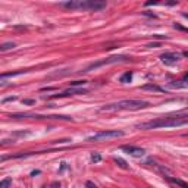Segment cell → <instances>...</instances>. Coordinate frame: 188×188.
Masks as SVG:
<instances>
[{
    "mask_svg": "<svg viewBox=\"0 0 188 188\" xmlns=\"http://www.w3.org/2000/svg\"><path fill=\"white\" fill-rule=\"evenodd\" d=\"M148 102L138 100V99H128V100H119L116 103H110L106 106H102V112H112V110H140L148 107Z\"/></svg>",
    "mask_w": 188,
    "mask_h": 188,
    "instance_id": "cell-2",
    "label": "cell"
},
{
    "mask_svg": "<svg viewBox=\"0 0 188 188\" xmlns=\"http://www.w3.org/2000/svg\"><path fill=\"white\" fill-rule=\"evenodd\" d=\"M131 79H132V72H125L121 78H119V81L122 82V84H127V82H131Z\"/></svg>",
    "mask_w": 188,
    "mask_h": 188,
    "instance_id": "cell-9",
    "label": "cell"
},
{
    "mask_svg": "<svg viewBox=\"0 0 188 188\" xmlns=\"http://www.w3.org/2000/svg\"><path fill=\"white\" fill-rule=\"evenodd\" d=\"M143 15L150 16V18H157V15H154V13H151V12H143Z\"/></svg>",
    "mask_w": 188,
    "mask_h": 188,
    "instance_id": "cell-24",
    "label": "cell"
},
{
    "mask_svg": "<svg viewBox=\"0 0 188 188\" xmlns=\"http://www.w3.org/2000/svg\"><path fill=\"white\" fill-rule=\"evenodd\" d=\"M16 100V97L13 96V97H6V99H3L2 100V103H6V102H15Z\"/></svg>",
    "mask_w": 188,
    "mask_h": 188,
    "instance_id": "cell-22",
    "label": "cell"
},
{
    "mask_svg": "<svg viewBox=\"0 0 188 188\" xmlns=\"http://www.w3.org/2000/svg\"><path fill=\"white\" fill-rule=\"evenodd\" d=\"M88 90L85 88H69L60 94H54V96H52V99H57V97H68V96H75V94H87Z\"/></svg>",
    "mask_w": 188,
    "mask_h": 188,
    "instance_id": "cell-7",
    "label": "cell"
},
{
    "mask_svg": "<svg viewBox=\"0 0 188 188\" xmlns=\"http://www.w3.org/2000/svg\"><path fill=\"white\" fill-rule=\"evenodd\" d=\"M41 188H46V187H41Z\"/></svg>",
    "mask_w": 188,
    "mask_h": 188,
    "instance_id": "cell-30",
    "label": "cell"
},
{
    "mask_svg": "<svg viewBox=\"0 0 188 188\" xmlns=\"http://www.w3.org/2000/svg\"><path fill=\"white\" fill-rule=\"evenodd\" d=\"M27 71H18V72H6V74H2V79H5V78H8V76H16V75H22V74H25Z\"/></svg>",
    "mask_w": 188,
    "mask_h": 188,
    "instance_id": "cell-12",
    "label": "cell"
},
{
    "mask_svg": "<svg viewBox=\"0 0 188 188\" xmlns=\"http://www.w3.org/2000/svg\"><path fill=\"white\" fill-rule=\"evenodd\" d=\"M63 8L75 11V9H82V11H102L106 8V2L103 0H71V2L60 3Z\"/></svg>",
    "mask_w": 188,
    "mask_h": 188,
    "instance_id": "cell-3",
    "label": "cell"
},
{
    "mask_svg": "<svg viewBox=\"0 0 188 188\" xmlns=\"http://www.w3.org/2000/svg\"><path fill=\"white\" fill-rule=\"evenodd\" d=\"M84 84H87V81H74V82H71V85L72 87H79V85H84Z\"/></svg>",
    "mask_w": 188,
    "mask_h": 188,
    "instance_id": "cell-18",
    "label": "cell"
},
{
    "mask_svg": "<svg viewBox=\"0 0 188 188\" xmlns=\"http://www.w3.org/2000/svg\"><path fill=\"white\" fill-rule=\"evenodd\" d=\"M50 188H60V182H59V181H54V182H52Z\"/></svg>",
    "mask_w": 188,
    "mask_h": 188,
    "instance_id": "cell-23",
    "label": "cell"
},
{
    "mask_svg": "<svg viewBox=\"0 0 188 188\" xmlns=\"http://www.w3.org/2000/svg\"><path fill=\"white\" fill-rule=\"evenodd\" d=\"M85 188H97V187H96V184H94V182L87 181V182H85Z\"/></svg>",
    "mask_w": 188,
    "mask_h": 188,
    "instance_id": "cell-20",
    "label": "cell"
},
{
    "mask_svg": "<svg viewBox=\"0 0 188 188\" xmlns=\"http://www.w3.org/2000/svg\"><path fill=\"white\" fill-rule=\"evenodd\" d=\"M100 160H102L100 153H93V154H91V162H93V163H99Z\"/></svg>",
    "mask_w": 188,
    "mask_h": 188,
    "instance_id": "cell-15",
    "label": "cell"
},
{
    "mask_svg": "<svg viewBox=\"0 0 188 188\" xmlns=\"http://www.w3.org/2000/svg\"><path fill=\"white\" fill-rule=\"evenodd\" d=\"M162 44L159 43V41H154V43H148L146 47H148V49H156V47H160Z\"/></svg>",
    "mask_w": 188,
    "mask_h": 188,
    "instance_id": "cell-17",
    "label": "cell"
},
{
    "mask_svg": "<svg viewBox=\"0 0 188 188\" xmlns=\"http://www.w3.org/2000/svg\"><path fill=\"white\" fill-rule=\"evenodd\" d=\"M173 28H175V30H181V31H188V28H185V27H181L179 24H173Z\"/></svg>",
    "mask_w": 188,
    "mask_h": 188,
    "instance_id": "cell-21",
    "label": "cell"
},
{
    "mask_svg": "<svg viewBox=\"0 0 188 188\" xmlns=\"http://www.w3.org/2000/svg\"><path fill=\"white\" fill-rule=\"evenodd\" d=\"M115 163L119 166V168H122V169H128L129 166H128V163L122 159V157H115Z\"/></svg>",
    "mask_w": 188,
    "mask_h": 188,
    "instance_id": "cell-11",
    "label": "cell"
},
{
    "mask_svg": "<svg viewBox=\"0 0 188 188\" xmlns=\"http://www.w3.org/2000/svg\"><path fill=\"white\" fill-rule=\"evenodd\" d=\"M184 15V18H188V13H182Z\"/></svg>",
    "mask_w": 188,
    "mask_h": 188,
    "instance_id": "cell-28",
    "label": "cell"
},
{
    "mask_svg": "<svg viewBox=\"0 0 188 188\" xmlns=\"http://www.w3.org/2000/svg\"><path fill=\"white\" fill-rule=\"evenodd\" d=\"M11 184H12V179L11 178H6V179H3L2 182H0V188H8Z\"/></svg>",
    "mask_w": 188,
    "mask_h": 188,
    "instance_id": "cell-16",
    "label": "cell"
},
{
    "mask_svg": "<svg viewBox=\"0 0 188 188\" xmlns=\"http://www.w3.org/2000/svg\"><path fill=\"white\" fill-rule=\"evenodd\" d=\"M160 60L165 63V65H175L178 60H179V54L173 53V52H166L163 54H160Z\"/></svg>",
    "mask_w": 188,
    "mask_h": 188,
    "instance_id": "cell-6",
    "label": "cell"
},
{
    "mask_svg": "<svg viewBox=\"0 0 188 188\" xmlns=\"http://www.w3.org/2000/svg\"><path fill=\"white\" fill-rule=\"evenodd\" d=\"M188 125V116H168V118H159L154 121L143 122L135 125L140 129H157V128H175V127H184Z\"/></svg>",
    "mask_w": 188,
    "mask_h": 188,
    "instance_id": "cell-1",
    "label": "cell"
},
{
    "mask_svg": "<svg viewBox=\"0 0 188 188\" xmlns=\"http://www.w3.org/2000/svg\"><path fill=\"white\" fill-rule=\"evenodd\" d=\"M131 57L125 56V54H116V56H110L107 59H103V60H99V62H93L91 65H88L85 69H82L81 72L87 74V72H91L93 69H97V68H102L105 65H113V63H121V62H128Z\"/></svg>",
    "mask_w": 188,
    "mask_h": 188,
    "instance_id": "cell-4",
    "label": "cell"
},
{
    "mask_svg": "<svg viewBox=\"0 0 188 188\" xmlns=\"http://www.w3.org/2000/svg\"><path fill=\"white\" fill-rule=\"evenodd\" d=\"M22 103H24V105H34V103H35V100H34V99H24V100H22Z\"/></svg>",
    "mask_w": 188,
    "mask_h": 188,
    "instance_id": "cell-19",
    "label": "cell"
},
{
    "mask_svg": "<svg viewBox=\"0 0 188 188\" xmlns=\"http://www.w3.org/2000/svg\"><path fill=\"white\" fill-rule=\"evenodd\" d=\"M125 132L124 131H100L94 135H90L87 138V141H100V140H106V138H118V137H124Z\"/></svg>",
    "mask_w": 188,
    "mask_h": 188,
    "instance_id": "cell-5",
    "label": "cell"
},
{
    "mask_svg": "<svg viewBox=\"0 0 188 188\" xmlns=\"http://www.w3.org/2000/svg\"><path fill=\"white\" fill-rule=\"evenodd\" d=\"M143 90H151V91H162L160 87L157 85H153V84H147V85H143Z\"/></svg>",
    "mask_w": 188,
    "mask_h": 188,
    "instance_id": "cell-14",
    "label": "cell"
},
{
    "mask_svg": "<svg viewBox=\"0 0 188 188\" xmlns=\"http://www.w3.org/2000/svg\"><path fill=\"white\" fill-rule=\"evenodd\" d=\"M168 179H169L170 182H173V184L179 185L181 188H188V184H187V182H184V181H181V179H176V178H172V176H168Z\"/></svg>",
    "mask_w": 188,
    "mask_h": 188,
    "instance_id": "cell-10",
    "label": "cell"
},
{
    "mask_svg": "<svg viewBox=\"0 0 188 188\" xmlns=\"http://www.w3.org/2000/svg\"><path fill=\"white\" fill-rule=\"evenodd\" d=\"M38 173H40V170H33V172H31L33 176H35V175H38Z\"/></svg>",
    "mask_w": 188,
    "mask_h": 188,
    "instance_id": "cell-26",
    "label": "cell"
},
{
    "mask_svg": "<svg viewBox=\"0 0 188 188\" xmlns=\"http://www.w3.org/2000/svg\"><path fill=\"white\" fill-rule=\"evenodd\" d=\"M185 137H188V134H185Z\"/></svg>",
    "mask_w": 188,
    "mask_h": 188,
    "instance_id": "cell-29",
    "label": "cell"
},
{
    "mask_svg": "<svg viewBox=\"0 0 188 188\" xmlns=\"http://www.w3.org/2000/svg\"><path fill=\"white\" fill-rule=\"evenodd\" d=\"M65 169H66V163H62V168H60V172H62V170H65Z\"/></svg>",
    "mask_w": 188,
    "mask_h": 188,
    "instance_id": "cell-27",
    "label": "cell"
},
{
    "mask_svg": "<svg viewBox=\"0 0 188 188\" xmlns=\"http://www.w3.org/2000/svg\"><path fill=\"white\" fill-rule=\"evenodd\" d=\"M124 151H127L128 154H131V156H134V157H141L146 151H144V148H141V147H135V146H122L121 147Z\"/></svg>",
    "mask_w": 188,
    "mask_h": 188,
    "instance_id": "cell-8",
    "label": "cell"
},
{
    "mask_svg": "<svg viewBox=\"0 0 188 188\" xmlns=\"http://www.w3.org/2000/svg\"><path fill=\"white\" fill-rule=\"evenodd\" d=\"M15 43H3L0 46V52H6V50H11V49H15Z\"/></svg>",
    "mask_w": 188,
    "mask_h": 188,
    "instance_id": "cell-13",
    "label": "cell"
},
{
    "mask_svg": "<svg viewBox=\"0 0 188 188\" xmlns=\"http://www.w3.org/2000/svg\"><path fill=\"white\" fill-rule=\"evenodd\" d=\"M153 5H159V2H147L146 6H153Z\"/></svg>",
    "mask_w": 188,
    "mask_h": 188,
    "instance_id": "cell-25",
    "label": "cell"
}]
</instances>
